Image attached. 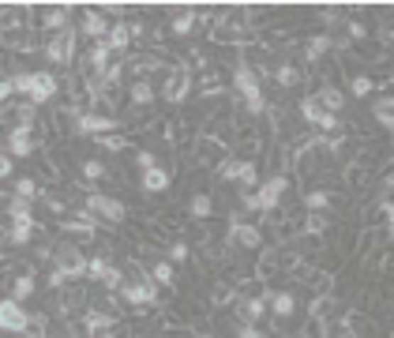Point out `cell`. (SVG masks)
Instances as JSON below:
<instances>
[{
    "label": "cell",
    "mask_w": 394,
    "mask_h": 338,
    "mask_svg": "<svg viewBox=\"0 0 394 338\" xmlns=\"http://www.w3.org/2000/svg\"><path fill=\"white\" fill-rule=\"evenodd\" d=\"M285 188H289V177L285 173H274L270 180H263L259 188L244 192L241 203L248 207V211H256V214H274L282 207V200H285Z\"/></svg>",
    "instance_id": "obj_1"
},
{
    "label": "cell",
    "mask_w": 394,
    "mask_h": 338,
    "mask_svg": "<svg viewBox=\"0 0 394 338\" xmlns=\"http://www.w3.org/2000/svg\"><path fill=\"white\" fill-rule=\"evenodd\" d=\"M218 180L241 185L244 192H252V188H259V169H256L252 158H236V154H229V158L218 165Z\"/></svg>",
    "instance_id": "obj_2"
},
{
    "label": "cell",
    "mask_w": 394,
    "mask_h": 338,
    "mask_svg": "<svg viewBox=\"0 0 394 338\" xmlns=\"http://www.w3.org/2000/svg\"><path fill=\"white\" fill-rule=\"evenodd\" d=\"M188 94H192V68H188V60L169 64V68H165V83H162V98L169 102V106H180Z\"/></svg>",
    "instance_id": "obj_3"
},
{
    "label": "cell",
    "mask_w": 394,
    "mask_h": 338,
    "mask_svg": "<svg viewBox=\"0 0 394 338\" xmlns=\"http://www.w3.org/2000/svg\"><path fill=\"white\" fill-rule=\"evenodd\" d=\"M72 128L79 136H90V139H98V136H113V132H121V121L109 113H98V109H87V113H79L72 116Z\"/></svg>",
    "instance_id": "obj_4"
},
{
    "label": "cell",
    "mask_w": 394,
    "mask_h": 338,
    "mask_svg": "<svg viewBox=\"0 0 394 338\" xmlns=\"http://www.w3.org/2000/svg\"><path fill=\"white\" fill-rule=\"evenodd\" d=\"M53 271L64 278V282H72V278H87V256L75 249V244H60L57 252H53Z\"/></svg>",
    "instance_id": "obj_5"
},
{
    "label": "cell",
    "mask_w": 394,
    "mask_h": 338,
    "mask_svg": "<svg viewBox=\"0 0 394 338\" xmlns=\"http://www.w3.org/2000/svg\"><path fill=\"white\" fill-rule=\"evenodd\" d=\"M226 249L229 252H259L263 249V229L252 226V222H241V218H233L229 222V233H226Z\"/></svg>",
    "instance_id": "obj_6"
},
{
    "label": "cell",
    "mask_w": 394,
    "mask_h": 338,
    "mask_svg": "<svg viewBox=\"0 0 394 338\" xmlns=\"http://www.w3.org/2000/svg\"><path fill=\"white\" fill-rule=\"evenodd\" d=\"M75 42H79V31H75V27H64V31H57V34H49L45 60H49V64H60V68H68L72 57H75Z\"/></svg>",
    "instance_id": "obj_7"
},
{
    "label": "cell",
    "mask_w": 394,
    "mask_h": 338,
    "mask_svg": "<svg viewBox=\"0 0 394 338\" xmlns=\"http://www.w3.org/2000/svg\"><path fill=\"white\" fill-rule=\"evenodd\" d=\"M87 211L94 218H102V222H109V226H121L128 218L124 203L113 200V196H105V192H87Z\"/></svg>",
    "instance_id": "obj_8"
},
{
    "label": "cell",
    "mask_w": 394,
    "mask_h": 338,
    "mask_svg": "<svg viewBox=\"0 0 394 338\" xmlns=\"http://www.w3.org/2000/svg\"><path fill=\"white\" fill-rule=\"evenodd\" d=\"M226 158H229V143L226 139H214V136H199V139H195V162H199V165L218 169Z\"/></svg>",
    "instance_id": "obj_9"
},
{
    "label": "cell",
    "mask_w": 394,
    "mask_h": 338,
    "mask_svg": "<svg viewBox=\"0 0 394 338\" xmlns=\"http://www.w3.org/2000/svg\"><path fill=\"white\" fill-rule=\"evenodd\" d=\"M26 308L19 301H11V297H4L0 301V331H8V334H23L26 331Z\"/></svg>",
    "instance_id": "obj_10"
},
{
    "label": "cell",
    "mask_w": 394,
    "mask_h": 338,
    "mask_svg": "<svg viewBox=\"0 0 394 338\" xmlns=\"http://www.w3.org/2000/svg\"><path fill=\"white\" fill-rule=\"evenodd\" d=\"M38 128H8V154L11 158H34L38 147Z\"/></svg>",
    "instance_id": "obj_11"
},
{
    "label": "cell",
    "mask_w": 394,
    "mask_h": 338,
    "mask_svg": "<svg viewBox=\"0 0 394 338\" xmlns=\"http://www.w3.org/2000/svg\"><path fill=\"white\" fill-rule=\"evenodd\" d=\"M57 90H60V83H57V75H53V72H34L31 75V94H26V98H31L34 106H45V102L57 98Z\"/></svg>",
    "instance_id": "obj_12"
},
{
    "label": "cell",
    "mask_w": 394,
    "mask_h": 338,
    "mask_svg": "<svg viewBox=\"0 0 394 338\" xmlns=\"http://www.w3.org/2000/svg\"><path fill=\"white\" fill-rule=\"evenodd\" d=\"M60 229L64 233H79V237H94V233H98V218L83 207V211H72L68 218H60Z\"/></svg>",
    "instance_id": "obj_13"
},
{
    "label": "cell",
    "mask_w": 394,
    "mask_h": 338,
    "mask_svg": "<svg viewBox=\"0 0 394 338\" xmlns=\"http://www.w3.org/2000/svg\"><path fill=\"white\" fill-rule=\"evenodd\" d=\"M236 316H241V323H259L263 316H267V293L259 297H236Z\"/></svg>",
    "instance_id": "obj_14"
},
{
    "label": "cell",
    "mask_w": 394,
    "mask_h": 338,
    "mask_svg": "<svg viewBox=\"0 0 394 338\" xmlns=\"http://www.w3.org/2000/svg\"><path fill=\"white\" fill-rule=\"evenodd\" d=\"M79 34L90 38V42H105V34H109V19L102 16V11H83V23H79Z\"/></svg>",
    "instance_id": "obj_15"
},
{
    "label": "cell",
    "mask_w": 394,
    "mask_h": 338,
    "mask_svg": "<svg viewBox=\"0 0 394 338\" xmlns=\"http://www.w3.org/2000/svg\"><path fill=\"white\" fill-rule=\"evenodd\" d=\"M267 312H270L274 320H289L297 312V297L289 293V290H278V293L267 290Z\"/></svg>",
    "instance_id": "obj_16"
},
{
    "label": "cell",
    "mask_w": 394,
    "mask_h": 338,
    "mask_svg": "<svg viewBox=\"0 0 394 338\" xmlns=\"http://www.w3.org/2000/svg\"><path fill=\"white\" fill-rule=\"evenodd\" d=\"M139 188L147 192V196H162V192L169 188V169H162V165H154V169H143V177H139Z\"/></svg>",
    "instance_id": "obj_17"
},
{
    "label": "cell",
    "mask_w": 394,
    "mask_h": 338,
    "mask_svg": "<svg viewBox=\"0 0 394 338\" xmlns=\"http://www.w3.org/2000/svg\"><path fill=\"white\" fill-rule=\"evenodd\" d=\"M116 327V316H109V312H98V308H87V316H83V331L90 338H98L105 331H113Z\"/></svg>",
    "instance_id": "obj_18"
},
{
    "label": "cell",
    "mask_w": 394,
    "mask_h": 338,
    "mask_svg": "<svg viewBox=\"0 0 394 338\" xmlns=\"http://www.w3.org/2000/svg\"><path fill=\"white\" fill-rule=\"evenodd\" d=\"M214 23H218V27H226V31H233V34H248L252 11H248V8H229V11H221Z\"/></svg>",
    "instance_id": "obj_19"
},
{
    "label": "cell",
    "mask_w": 394,
    "mask_h": 338,
    "mask_svg": "<svg viewBox=\"0 0 394 338\" xmlns=\"http://www.w3.org/2000/svg\"><path fill=\"white\" fill-rule=\"evenodd\" d=\"M270 80L278 83V87H285V90H293V87H300V83H305V68H297V64L282 60L278 68H270Z\"/></svg>",
    "instance_id": "obj_20"
},
{
    "label": "cell",
    "mask_w": 394,
    "mask_h": 338,
    "mask_svg": "<svg viewBox=\"0 0 394 338\" xmlns=\"http://www.w3.org/2000/svg\"><path fill=\"white\" fill-rule=\"evenodd\" d=\"M315 102H319V106H323V113H341V109H346V94H341V90L334 87V83H323L319 90H315Z\"/></svg>",
    "instance_id": "obj_21"
},
{
    "label": "cell",
    "mask_w": 394,
    "mask_h": 338,
    "mask_svg": "<svg viewBox=\"0 0 394 338\" xmlns=\"http://www.w3.org/2000/svg\"><path fill=\"white\" fill-rule=\"evenodd\" d=\"M334 45H338V42H334L331 34H312V38H308V45H305V64H319Z\"/></svg>",
    "instance_id": "obj_22"
},
{
    "label": "cell",
    "mask_w": 394,
    "mask_h": 338,
    "mask_svg": "<svg viewBox=\"0 0 394 338\" xmlns=\"http://www.w3.org/2000/svg\"><path fill=\"white\" fill-rule=\"evenodd\" d=\"M236 297H241V285H236L233 278H218V285L210 290V305L214 308H226V305H233Z\"/></svg>",
    "instance_id": "obj_23"
},
{
    "label": "cell",
    "mask_w": 394,
    "mask_h": 338,
    "mask_svg": "<svg viewBox=\"0 0 394 338\" xmlns=\"http://www.w3.org/2000/svg\"><path fill=\"white\" fill-rule=\"evenodd\" d=\"M210 214H214V200L207 196V192H195V196L188 200V218L192 222H210Z\"/></svg>",
    "instance_id": "obj_24"
},
{
    "label": "cell",
    "mask_w": 394,
    "mask_h": 338,
    "mask_svg": "<svg viewBox=\"0 0 394 338\" xmlns=\"http://www.w3.org/2000/svg\"><path fill=\"white\" fill-rule=\"evenodd\" d=\"M147 275H151V282L158 285V290H173V285H177V271H173V263H169V259H158Z\"/></svg>",
    "instance_id": "obj_25"
},
{
    "label": "cell",
    "mask_w": 394,
    "mask_h": 338,
    "mask_svg": "<svg viewBox=\"0 0 394 338\" xmlns=\"http://www.w3.org/2000/svg\"><path fill=\"white\" fill-rule=\"evenodd\" d=\"M38 229H42V226H38V218H34V222H11V226H8V244H16V249H26Z\"/></svg>",
    "instance_id": "obj_26"
},
{
    "label": "cell",
    "mask_w": 394,
    "mask_h": 338,
    "mask_svg": "<svg viewBox=\"0 0 394 338\" xmlns=\"http://www.w3.org/2000/svg\"><path fill=\"white\" fill-rule=\"evenodd\" d=\"M68 16H72V8H45L38 23H42V27H45L49 34H57V31H64V27H72Z\"/></svg>",
    "instance_id": "obj_27"
},
{
    "label": "cell",
    "mask_w": 394,
    "mask_h": 338,
    "mask_svg": "<svg viewBox=\"0 0 394 338\" xmlns=\"http://www.w3.org/2000/svg\"><path fill=\"white\" fill-rule=\"evenodd\" d=\"M105 45H109L116 57H121L124 49L131 45V34H128V23H124V19H121V23H113V27H109V34H105Z\"/></svg>",
    "instance_id": "obj_28"
},
{
    "label": "cell",
    "mask_w": 394,
    "mask_h": 338,
    "mask_svg": "<svg viewBox=\"0 0 394 338\" xmlns=\"http://www.w3.org/2000/svg\"><path fill=\"white\" fill-rule=\"evenodd\" d=\"M128 98H131V106H136V109H143V106H151V102L158 98V90L151 87V80H136L128 87Z\"/></svg>",
    "instance_id": "obj_29"
},
{
    "label": "cell",
    "mask_w": 394,
    "mask_h": 338,
    "mask_svg": "<svg viewBox=\"0 0 394 338\" xmlns=\"http://www.w3.org/2000/svg\"><path fill=\"white\" fill-rule=\"evenodd\" d=\"M323 338H357V327H353V320L331 316V320H323Z\"/></svg>",
    "instance_id": "obj_30"
},
{
    "label": "cell",
    "mask_w": 394,
    "mask_h": 338,
    "mask_svg": "<svg viewBox=\"0 0 394 338\" xmlns=\"http://www.w3.org/2000/svg\"><path fill=\"white\" fill-rule=\"evenodd\" d=\"M195 23H199V11H195V8H184L180 16H173L169 31H173V38H188V34L195 31Z\"/></svg>",
    "instance_id": "obj_31"
},
{
    "label": "cell",
    "mask_w": 394,
    "mask_h": 338,
    "mask_svg": "<svg viewBox=\"0 0 394 338\" xmlns=\"http://www.w3.org/2000/svg\"><path fill=\"white\" fill-rule=\"evenodd\" d=\"M331 192H327V188H312V192H305V200H300V203H305V211L308 214H327V207H331Z\"/></svg>",
    "instance_id": "obj_32"
},
{
    "label": "cell",
    "mask_w": 394,
    "mask_h": 338,
    "mask_svg": "<svg viewBox=\"0 0 394 338\" xmlns=\"http://www.w3.org/2000/svg\"><path fill=\"white\" fill-rule=\"evenodd\" d=\"M372 116H376L379 128H387V132H390V128H394V98H390V94L376 98V102H372Z\"/></svg>",
    "instance_id": "obj_33"
},
{
    "label": "cell",
    "mask_w": 394,
    "mask_h": 338,
    "mask_svg": "<svg viewBox=\"0 0 394 338\" xmlns=\"http://www.w3.org/2000/svg\"><path fill=\"white\" fill-rule=\"evenodd\" d=\"M38 290V282H34V271H23V275H16L11 278V301H26V297H31Z\"/></svg>",
    "instance_id": "obj_34"
},
{
    "label": "cell",
    "mask_w": 394,
    "mask_h": 338,
    "mask_svg": "<svg viewBox=\"0 0 394 338\" xmlns=\"http://www.w3.org/2000/svg\"><path fill=\"white\" fill-rule=\"evenodd\" d=\"M334 308H338V301H334V297L331 293H319V297H315V301H312V320L315 323H323V320H331L334 316Z\"/></svg>",
    "instance_id": "obj_35"
},
{
    "label": "cell",
    "mask_w": 394,
    "mask_h": 338,
    "mask_svg": "<svg viewBox=\"0 0 394 338\" xmlns=\"http://www.w3.org/2000/svg\"><path fill=\"white\" fill-rule=\"evenodd\" d=\"M319 116H323V106L315 102V94L300 98V121H305L308 128H315V124H319Z\"/></svg>",
    "instance_id": "obj_36"
},
{
    "label": "cell",
    "mask_w": 394,
    "mask_h": 338,
    "mask_svg": "<svg viewBox=\"0 0 394 338\" xmlns=\"http://www.w3.org/2000/svg\"><path fill=\"white\" fill-rule=\"evenodd\" d=\"M372 90H376L372 75H364V72H353V75H349V94H353V98H368Z\"/></svg>",
    "instance_id": "obj_37"
},
{
    "label": "cell",
    "mask_w": 394,
    "mask_h": 338,
    "mask_svg": "<svg viewBox=\"0 0 394 338\" xmlns=\"http://www.w3.org/2000/svg\"><path fill=\"white\" fill-rule=\"evenodd\" d=\"M16 196L26 200V203H34V200H42V188H38L34 177H19V180H16Z\"/></svg>",
    "instance_id": "obj_38"
},
{
    "label": "cell",
    "mask_w": 394,
    "mask_h": 338,
    "mask_svg": "<svg viewBox=\"0 0 394 338\" xmlns=\"http://www.w3.org/2000/svg\"><path fill=\"white\" fill-rule=\"evenodd\" d=\"M23 334L26 338H49V316H45V312H38V316L26 320V331Z\"/></svg>",
    "instance_id": "obj_39"
},
{
    "label": "cell",
    "mask_w": 394,
    "mask_h": 338,
    "mask_svg": "<svg viewBox=\"0 0 394 338\" xmlns=\"http://www.w3.org/2000/svg\"><path fill=\"white\" fill-rule=\"evenodd\" d=\"M8 218H11V222H34V211H31V203H26V200H11L8 203Z\"/></svg>",
    "instance_id": "obj_40"
},
{
    "label": "cell",
    "mask_w": 394,
    "mask_h": 338,
    "mask_svg": "<svg viewBox=\"0 0 394 338\" xmlns=\"http://www.w3.org/2000/svg\"><path fill=\"white\" fill-rule=\"evenodd\" d=\"M109 267H113V263H109V256H94V259H87V278H90V282H102Z\"/></svg>",
    "instance_id": "obj_41"
},
{
    "label": "cell",
    "mask_w": 394,
    "mask_h": 338,
    "mask_svg": "<svg viewBox=\"0 0 394 338\" xmlns=\"http://www.w3.org/2000/svg\"><path fill=\"white\" fill-rule=\"evenodd\" d=\"M83 177L87 180H105L109 177V165L98 162V158H83Z\"/></svg>",
    "instance_id": "obj_42"
},
{
    "label": "cell",
    "mask_w": 394,
    "mask_h": 338,
    "mask_svg": "<svg viewBox=\"0 0 394 338\" xmlns=\"http://www.w3.org/2000/svg\"><path fill=\"white\" fill-rule=\"evenodd\" d=\"M165 252H169V263H188V256H192V249H188V241H184V237L173 241Z\"/></svg>",
    "instance_id": "obj_43"
},
{
    "label": "cell",
    "mask_w": 394,
    "mask_h": 338,
    "mask_svg": "<svg viewBox=\"0 0 394 338\" xmlns=\"http://www.w3.org/2000/svg\"><path fill=\"white\" fill-rule=\"evenodd\" d=\"M98 147H105V151H124L128 147V136H98Z\"/></svg>",
    "instance_id": "obj_44"
},
{
    "label": "cell",
    "mask_w": 394,
    "mask_h": 338,
    "mask_svg": "<svg viewBox=\"0 0 394 338\" xmlns=\"http://www.w3.org/2000/svg\"><path fill=\"white\" fill-rule=\"evenodd\" d=\"M236 338H274V334L259 331V323H241V327H236Z\"/></svg>",
    "instance_id": "obj_45"
},
{
    "label": "cell",
    "mask_w": 394,
    "mask_h": 338,
    "mask_svg": "<svg viewBox=\"0 0 394 338\" xmlns=\"http://www.w3.org/2000/svg\"><path fill=\"white\" fill-rule=\"evenodd\" d=\"M131 162H136L139 169H154V165H158V158H154V151H136V158H131Z\"/></svg>",
    "instance_id": "obj_46"
},
{
    "label": "cell",
    "mask_w": 394,
    "mask_h": 338,
    "mask_svg": "<svg viewBox=\"0 0 394 338\" xmlns=\"http://www.w3.org/2000/svg\"><path fill=\"white\" fill-rule=\"evenodd\" d=\"M128 34H131V42H143V38H147V27L136 19V23H128Z\"/></svg>",
    "instance_id": "obj_47"
},
{
    "label": "cell",
    "mask_w": 394,
    "mask_h": 338,
    "mask_svg": "<svg viewBox=\"0 0 394 338\" xmlns=\"http://www.w3.org/2000/svg\"><path fill=\"white\" fill-rule=\"evenodd\" d=\"M11 165H16V158H11V154H0V180L11 177Z\"/></svg>",
    "instance_id": "obj_48"
},
{
    "label": "cell",
    "mask_w": 394,
    "mask_h": 338,
    "mask_svg": "<svg viewBox=\"0 0 394 338\" xmlns=\"http://www.w3.org/2000/svg\"><path fill=\"white\" fill-rule=\"evenodd\" d=\"M98 338H121V334H116V327H113V331H105V334H98Z\"/></svg>",
    "instance_id": "obj_49"
},
{
    "label": "cell",
    "mask_w": 394,
    "mask_h": 338,
    "mask_svg": "<svg viewBox=\"0 0 394 338\" xmlns=\"http://www.w3.org/2000/svg\"><path fill=\"white\" fill-rule=\"evenodd\" d=\"M0 124H4V106H0Z\"/></svg>",
    "instance_id": "obj_50"
},
{
    "label": "cell",
    "mask_w": 394,
    "mask_h": 338,
    "mask_svg": "<svg viewBox=\"0 0 394 338\" xmlns=\"http://www.w3.org/2000/svg\"><path fill=\"white\" fill-rule=\"evenodd\" d=\"M0 72H4V57H0Z\"/></svg>",
    "instance_id": "obj_51"
}]
</instances>
